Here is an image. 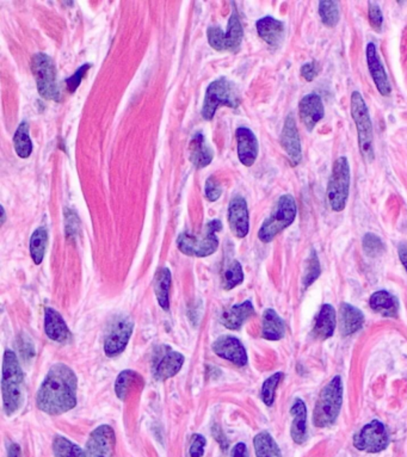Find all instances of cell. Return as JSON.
<instances>
[{"label":"cell","instance_id":"cell-1","mask_svg":"<svg viewBox=\"0 0 407 457\" xmlns=\"http://www.w3.org/2000/svg\"><path fill=\"white\" fill-rule=\"evenodd\" d=\"M77 389L78 379L73 370L63 363H56L37 392V407L51 416L68 412L77 406Z\"/></svg>","mask_w":407,"mask_h":457},{"label":"cell","instance_id":"cell-2","mask_svg":"<svg viewBox=\"0 0 407 457\" xmlns=\"http://www.w3.org/2000/svg\"><path fill=\"white\" fill-rule=\"evenodd\" d=\"M23 384H24V375L19 365L18 358L14 351H5L4 359H3L1 394H3L4 411L8 416H12L22 406Z\"/></svg>","mask_w":407,"mask_h":457},{"label":"cell","instance_id":"cell-3","mask_svg":"<svg viewBox=\"0 0 407 457\" xmlns=\"http://www.w3.org/2000/svg\"><path fill=\"white\" fill-rule=\"evenodd\" d=\"M342 405L343 381L342 377L337 375L320 392L313 412V425L315 428L325 429L332 426L341 413Z\"/></svg>","mask_w":407,"mask_h":457},{"label":"cell","instance_id":"cell-4","mask_svg":"<svg viewBox=\"0 0 407 457\" xmlns=\"http://www.w3.org/2000/svg\"><path fill=\"white\" fill-rule=\"evenodd\" d=\"M350 102H352V116L357 130L361 155L366 162H374V144H373L374 132H373V123H371L368 107L359 91H354L352 93Z\"/></svg>","mask_w":407,"mask_h":457},{"label":"cell","instance_id":"cell-5","mask_svg":"<svg viewBox=\"0 0 407 457\" xmlns=\"http://www.w3.org/2000/svg\"><path fill=\"white\" fill-rule=\"evenodd\" d=\"M239 105L240 95L237 85L226 77H221L208 86L201 114L206 121H211L218 107H237Z\"/></svg>","mask_w":407,"mask_h":457},{"label":"cell","instance_id":"cell-6","mask_svg":"<svg viewBox=\"0 0 407 457\" xmlns=\"http://www.w3.org/2000/svg\"><path fill=\"white\" fill-rule=\"evenodd\" d=\"M297 214L295 199L289 194L281 196L270 216L263 222L258 232V238L262 243H271L280 233L283 232L295 221Z\"/></svg>","mask_w":407,"mask_h":457},{"label":"cell","instance_id":"cell-7","mask_svg":"<svg viewBox=\"0 0 407 457\" xmlns=\"http://www.w3.org/2000/svg\"><path fill=\"white\" fill-rule=\"evenodd\" d=\"M222 224L220 220H211L204 227V236H191L189 233H181L178 236L177 246L181 253L197 258H204L216 252L218 247V239L216 232L221 231Z\"/></svg>","mask_w":407,"mask_h":457},{"label":"cell","instance_id":"cell-8","mask_svg":"<svg viewBox=\"0 0 407 457\" xmlns=\"http://www.w3.org/2000/svg\"><path fill=\"white\" fill-rule=\"evenodd\" d=\"M350 165L347 157H339L333 162L329 176L326 197L333 211H343L348 203L350 194Z\"/></svg>","mask_w":407,"mask_h":457},{"label":"cell","instance_id":"cell-9","mask_svg":"<svg viewBox=\"0 0 407 457\" xmlns=\"http://www.w3.org/2000/svg\"><path fill=\"white\" fill-rule=\"evenodd\" d=\"M31 70L36 80L37 91L42 98L60 102V89L56 81V68L51 56L37 53L31 59Z\"/></svg>","mask_w":407,"mask_h":457},{"label":"cell","instance_id":"cell-10","mask_svg":"<svg viewBox=\"0 0 407 457\" xmlns=\"http://www.w3.org/2000/svg\"><path fill=\"white\" fill-rule=\"evenodd\" d=\"M208 43L218 52L237 53L244 38V29L237 11L233 10L227 24L226 33L218 26H209L207 30Z\"/></svg>","mask_w":407,"mask_h":457},{"label":"cell","instance_id":"cell-11","mask_svg":"<svg viewBox=\"0 0 407 457\" xmlns=\"http://www.w3.org/2000/svg\"><path fill=\"white\" fill-rule=\"evenodd\" d=\"M388 443L389 437L386 426L378 419L364 425L354 437L356 449L369 453H381L387 448Z\"/></svg>","mask_w":407,"mask_h":457},{"label":"cell","instance_id":"cell-12","mask_svg":"<svg viewBox=\"0 0 407 457\" xmlns=\"http://www.w3.org/2000/svg\"><path fill=\"white\" fill-rule=\"evenodd\" d=\"M115 432L109 425L95 429L86 443V457H112L115 450Z\"/></svg>","mask_w":407,"mask_h":457},{"label":"cell","instance_id":"cell-13","mask_svg":"<svg viewBox=\"0 0 407 457\" xmlns=\"http://www.w3.org/2000/svg\"><path fill=\"white\" fill-rule=\"evenodd\" d=\"M133 330L134 322L130 317H121L116 321L104 343V352L107 357H115L122 354L130 342Z\"/></svg>","mask_w":407,"mask_h":457},{"label":"cell","instance_id":"cell-14","mask_svg":"<svg viewBox=\"0 0 407 457\" xmlns=\"http://www.w3.org/2000/svg\"><path fill=\"white\" fill-rule=\"evenodd\" d=\"M280 142H281L282 148L285 149L290 164L292 166L299 165L302 160V147H301L300 134H299L295 118L292 115H288L285 118Z\"/></svg>","mask_w":407,"mask_h":457},{"label":"cell","instance_id":"cell-15","mask_svg":"<svg viewBox=\"0 0 407 457\" xmlns=\"http://www.w3.org/2000/svg\"><path fill=\"white\" fill-rule=\"evenodd\" d=\"M228 224L234 236L243 239L250 232V214L246 199L243 196H236L228 206Z\"/></svg>","mask_w":407,"mask_h":457},{"label":"cell","instance_id":"cell-16","mask_svg":"<svg viewBox=\"0 0 407 457\" xmlns=\"http://www.w3.org/2000/svg\"><path fill=\"white\" fill-rule=\"evenodd\" d=\"M213 351L218 357L232 362L238 367L248 364V354L240 340L233 336H221L213 344Z\"/></svg>","mask_w":407,"mask_h":457},{"label":"cell","instance_id":"cell-17","mask_svg":"<svg viewBox=\"0 0 407 457\" xmlns=\"http://www.w3.org/2000/svg\"><path fill=\"white\" fill-rule=\"evenodd\" d=\"M366 56L368 70H369L370 75L373 78L379 93H381L384 97L391 96L392 86L389 83L388 75H387V72L385 70V67L382 65L381 59L379 56L376 46L373 42H370L366 45Z\"/></svg>","mask_w":407,"mask_h":457},{"label":"cell","instance_id":"cell-18","mask_svg":"<svg viewBox=\"0 0 407 457\" xmlns=\"http://www.w3.org/2000/svg\"><path fill=\"white\" fill-rule=\"evenodd\" d=\"M299 114L306 130L308 132L314 130L325 116V107L318 93H308L300 100Z\"/></svg>","mask_w":407,"mask_h":457},{"label":"cell","instance_id":"cell-19","mask_svg":"<svg viewBox=\"0 0 407 457\" xmlns=\"http://www.w3.org/2000/svg\"><path fill=\"white\" fill-rule=\"evenodd\" d=\"M238 145V158L246 167L255 164L258 157L259 145L255 133L248 128L240 127L236 132Z\"/></svg>","mask_w":407,"mask_h":457},{"label":"cell","instance_id":"cell-20","mask_svg":"<svg viewBox=\"0 0 407 457\" xmlns=\"http://www.w3.org/2000/svg\"><path fill=\"white\" fill-rule=\"evenodd\" d=\"M184 356L181 352L166 347V351L157 359L154 364V377L157 380L165 381L177 375L184 364Z\"/></svg>","mask_w":407,"mask_h":457},{"label":"cell","instance_id":"cell-21","mask_svg":"<svg viewBox=\"0 0 407 457\" xmlns=\"http://www.w3.org/2000/svg\"><path fill=\"white\" fill-rule=\"evenodd\" d=\"M45 331L49 340L56 343H70L72 333L59 312L53 308L45 310Z\"/></svg>","mask_w":407,"mask_h":457},{"label":"cell","instance_id":"cell-22","mask_svg":"<svg viewBox=\"0 0 407 457\" xmlns=\"http://www.w3.org/2000/svg\"><path fill=\"white\" fill-rule=\"evenodd\" d=\"M257 33L262 40L270 46V47H278L281 45L283 37H285V24L281 21L267 16L259 19L255 23Z\"/></svg>","mask_w":407,"mask_h":457},{"label":"cell","instance_id":"cell-23","mask_svg":"<svg viewBox=\"0 0 407 457\" xmlns=\"http://www.w3.org/2000/svg\"><path fill=\"white\" fill-rule=\"evenodd\" d=\"M337 326V314L332 305L324 303L318 317L315 319L314 327H313V336L319 340H326L331 338L334 333Z\"/></svg>","mask_w":407,"mask_h":457},{"label":"cell","instance_id":"cell-24","mask_svg":"<svg viewBox=\"0 0 407 457\" xmlns=\"http://www.w3.org/2000/svg\"><path fill=\"white\" fill-rule=\"evenodd\" d=\"M292 423L290 436L296 444H304L307 438V407L302 399H296L290 409Z\"/></svg>","mask_w":407,"mask_h":457},{"label":"cell","instance_id":"cell-25","mask_svg":"<svg viewBox=\"0 0 407 457\" xmlns=\"http://www.w3.org/2000/svg\"><path fill=\"white\" fill-rule=\"evenodd\" d=\"M339 328L344 337L352 336L359 331L364 324V315L362 310L350 303H342L339 310Z\"/></svg>","mask_w":407,"mask_h":457},{"label":"cell","instance_id":"cell-26","mask_svg":"<svg viewBox=\"0 0 407 457\" xmlns=\"http://www.w3.org/2000/svg\"><path fill=\"white\" fill-rule=\"evenodd\" d=\"M253 314H255V308L251 301H245L239 305H234L230 310L222 314V324L228 330L237 331Z\"/></svg>","mask_w":407,"mask_h":457},{"label":"cell","instance_id":"cell-27","mask_svg":"<svg viewBox=\"0 0 407 457\" xmlns=\"http://www.w3.org/2000/svg\"><path fill=\"white\" fill-rule=\"evenodd\" d=\"M285 325L282 317L273 308L264 310L262 317V337L264 340L278 342L285 337Z\"/></svg>","mask_w":407,"mask_h":457},{"label":"cell","instance_id":"cell-28","mask_svg":"<svg viewBox=\"0 0 407 457\" xmlns=\"http://www.w3.org/2000/svg\"><path fill=\"white\" fill-rule=\"evenodd\" d=\"M370 308L382 317H396L399 312V301L387 290L374 293L369 300Z\"/></svg>","mask_w":407,"mask_h":457},{"label":"cell","instance_id":"cell-29","mask_svg":"<svg viewBox=\"0 0 407 457\" xmlns=\"http://www.w3.org/2000/svg\"><path fill=\"white\" fill-rule=\"evenodd\" d=\"M214 158V152L204 140V134L196 133L190 142V160L197 169L209 165Z\"/></svg>","mask_w":407,"mask_h":457},{"label":"cell","instance_id":"cell-30","mask_svg":"<svg viewBox=\"0 0 407 457\" xmlns=\"http://www.w3.org/2000/svg\"><path fill=\"white\" fill-rule=\"evenodd\" d=\"M171 283H172V276H171L170 270L167 268H162L157 271L156 278H154V293L160 307L164 310H170L169 294H170Z\"/></svg>","mask_w":407,"mask_h":457},{"label":"cell","instance_id":"cell-31","mask_svg":"<svg viewBox=\"0 0 407 457\" xmlns=\"http://www.w3.org/2000/svg\"><path fill=\"white\" fill-rule=\"evenodd\" d=\"M253 446L257 457H282L278 443L275 442L269 432H259L253 438Z\"/></svg>","mask_w":407,"mask_h":457},{"label":"cell","instance_id":"cell-32","mask_svg":"<svg viewBox=\"0 0 407 457\" xmlns=\"http://www.w3.org/2000/svg\"><path fill=\"white\" fill-rule=\"evenodd\" d=\"M14 146H15L16 154L18 155L19 158H29L33 153V141L30 137L28 122L23 121L16 130Z\"/></svg>","mask_w":407,"mask_h":457},{"label":"cell","instance_id":"cell-33","mask_svg":"<svg viewBox=\"0 0 407 457\" xmlns=\"http://www.w3.org/2000/svg\"><path fill=\"white\" fill-rule=\"evenodd\" d=\"M47 243H48V232L45 227H38L35 229L33 236L30 238V255L33 258V263L36 266H40L43 257H45L46 248H47Z\"/></svg>","mask_w":407,"mask_h":457},{"label":"cell","instance_id":"cell-34","mask_svg":"<svg viewBox=\"0 0 407 457\" xmlns=\"http://www.w3.org/2000/svg\"><path fill=\"white\" fill-rule=\"evenodd\" d=\"M319 16L322 22L329 28H334L339 22V4L334 0H322L319 3Z\"/></svg>","mask_w":407,"mask_h":457},{"label":"cell","instance_id":"cell-35","mask_svg":"<svg viewBox=\"0 0 407 457\" xmlns=\"http://www.w3.org/2000/svg\"><path fill=\"white\" fill-rule=\"evenodd\" d=\"M53 451L56 457H86L80 446L63 436H56L53 442Z\"/></svg>","mask_w":407,"mask_h":457},{"label":"cell","instance_id":"cell-36","mask_svg":"<svg viewBox=\"0 0 407 457\" xmlns=\"http://www.w3.org/2000/svg\"><path fill=\"white\" fill-rule=\"evenodd\" d=\"M137 379H140V377L133 370H125L120 374L115 382V393L120 400H126Z\"/></svg>","mask_w":407,"mask_h":457},{"label":"cell","instance_id":"cell-37","mask_svg":"<svg viewBox=\"0 0 407 457\" xmlns=\"http://www.w3.org/2000/svg\"><path fill=\"white\" fill-rule=\"evenodd\" d=\"M322 273L320 269V262H319L318 255L315 252L314 248L312 250L311 255L308 257L305 264L304 276H302V284L305 288H308L312 284L314 283L315 280H318L319 276Z\"/></svg>","mask_w":407,"mask_h":457},{"label":"cell","instance_id":"cell-38","mask_svg":"<svg viewBox=\"0 0 407 457\" xmlns=\"http://www.w3.org/2000/svg\"><path fill=\"white\" fill-rule=\"evenodd\" d=\"M243 280H244V271H243L241 264L238 261H233L228 266L226 271H225V275H223L225 289L231 290V289H233L239 284L243 283Z\"/></svg>","mask_w":407,"mask_h":457},{"label":"cell","instance_id":"cell-39","mask_svg":"<svg viewBox=\"0 0 407 457\" xmlns=\"http://www.w3.org/2000/svg\"><path fill=\"white\" fill-rule=\"evenodd\" d=\"M282 379H283V372H276L274 375H271L269 379L264 381L260 396H262V400H263L264 404L269 406V407L274 405L276 389H278V384L281 382Z\"/></svg>","mask_w":407,"mask_h":457},{"label":"cell","instance_id":"cell-40","mask_svg":"<svg viewBox=\"0 0 407 457\" xmlns=\"http://www.w3.org/2000/svg\"><path fill=\"white\" fill-rule=\"evenodd\" d=\"M362 246L364 253L371 258L379 257L385 252V245L380 239V236L374 233H366V236H363Z\"/></svg>","mask_w":407,"mask_h":457},{"label":"cell","instance_id":"cell-41","mask_svg":"<svg viewBox=\"0 0 407 457\" xmlns=\"http://www.w3.org/2000/svg\"><path fill=\"white\" fill-rule=\"evenodd\" d=\"M368 19H369L371 28H373L376 33H380L382 29V24H384V15H382L381 9L379 6L378 3L369 1Z\"/></svg>","mask_w":407,"mask_h":457},{"label":"cell","instance_id":"cell-42","mask_svg":"<svg viewBox=\"0 0 407 457\" xmlns=\"http://www.w3.org/2000/svg\"><path fill=\"white\" fill-rule=\"evenodd\" d=\"M91 66H92L91 63H84V65H82L80 68H79L73 75H70L68 79H66V85L68 93H74L77 91L79 85H80V83H82L83 79H84L85 74L88 73V70L91 68Z\"/></svg>","mask_w":407,"mask_h":457},{"label":"cell","instance_id":"cell-43","mask_svg":"<svg viewBox=\"0 0 407 457\" xmlns=\"http://www.w3.org/2000/svg\"><path fill=\"white\" fill-rule=\"evenodd\" d=\"M204 192H206V197H207L211 202H215L218 201L222 195V189L220 185H218V182L215 181L214 177H209L206 182V189H204Z\"/></svg>","mask_w":407,"mask_h":457},{"label":"cell","instance_id":"cell-44","mask_svg":"<svg viewBox=\"0 0 407 457\" xmlns=\"http://www.w3.org/2000/svg\"><path fill=\"white\" fill-rule=\"evenodd\" d=\"M65 216H66V236L68 238L75 236L79 229V220L78 216L75 213L67 209L65 211Z\"/></svg>","mask_w":407,"mask_h":457},{"label":"cell","instance_id":"cell-45","mask_svg":"<svg viewBox=\"0 0 407 457\" xmlns=\"http://www.w3.org/2000/svg\"><path fill=\"white\" fill-rule=\"evenodd\" d=\"M206 444H207V441H206L204 436L194 435L193 443H191L189 450L190 457L204 456Z\"/></svg>","mask_w":407,"mask_h":457},{"label":"cell","instance_id":"cell-46","mask_svg":"<svg viewBox=\"0 0 407 457\" xmlns=\"http://www.w3.org/2000/svg\"><path fill=\"white\" fill-rule=\"evenodd\" d=\"M319 70H320V67H319L318 63L311 61V63H305L304 66L301 67V75L306 81H313L318 75Z\"/></svg>","mask_w":407,"mask_h":457},{"label":"cell","instance_id":"cell-47","mask_svg":"<svg viewBox=\"0 0 407 457\" xmlns=\"http://www.w3.org/2000/svg\"><path fill=\"white\" fill-rule=\"evenodd\" d=\"M19 342L21 343L18 344V349L21 350L23 357L29 358L30 356H33V347L31 342L26 337H22Z\"/></svg>","mask_w":407,"mask_h":457},{"label":"cell","instance_id":"cell-48","mask_svg":"<svg viewBox=\"0 0 407 457\" xmlns=\"http://www.w3.org/2000/svg\"><path fill=\"white\" fill-rule=\"evenodd\" d=\"M232 457H248V446L244 443H238L232 450Z\"/></svg>","mask_w":407,"mask_h":457},{"label":"cell","instance_id":"cell-49","mask_svg":"<svg viewBox=\"0 0 407 457\" xmlns=\"http://www.w3.org/2000/svg\"><path fill=\"white\" fill-rule=\"evenodd\" d=\"M398 253H399L400 262L403 264V268L407 271V243H400L398 246Z\"/></svg>","mask_w":407,"mask_h":457},{"label":"cell","instance_id":"cell-50","mask_svg":"<svg viewBox=\"0 0 407 457\" xmlns=\"http://www.w3.org/2000/svg\"><path fill=\"white\" fill-rule=\"evenodd\" d=\"M9 457H22V451L18 444L12 443L11 446H9Z\"/></svg>","mask_w":407,"mask_h":457},{"label":"cell","instance_id":"cell-51","mask_svg":"<svg viewBox=\"0 0 407 457\" xmlns=\"http://www.w3.org/2000/svg\"><path fill=\"white\" fill-rule=\"evenodd\" d=\"M1 214H3V218H1V225H4L5 220H6L5 218H6V216H5V211L3 206H1Z\"/></svg>","mask_w":407,"mask_h":457}]
</instances>
